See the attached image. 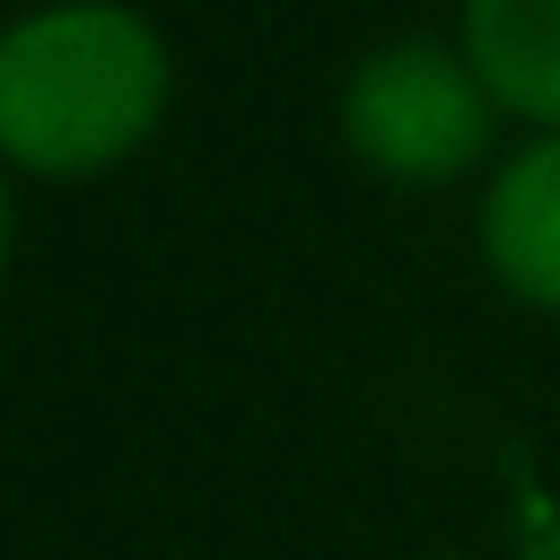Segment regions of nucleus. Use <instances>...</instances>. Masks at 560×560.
I'll return each instance as SVG.
<instances>
[{
    "instance_id": "3",
    "label": "nucleus",
    "mask_w": 560,
    "mask_h": 560,
    "mask_svg": "<svg viewBox=\"0 0 560 560\" xmlns=\"http://www.w3.org/2000/svg\"><path fill=\"white\" fill-rule=\"evenodd\" d=\"M478 264L520 314L560 322V132H527L478 190Z\"/></svg>"
},
{
    "instance_id": "1",
    "label": "nucleus",
    "mask_w": 560,
    "mask_h": 560,
    "mask_svg": "<svg viewBox=\"0 0 560 560\" xmlns=\"http://www.w3.org/2000/svg\"><path fill=\"white\" fill-rule=\"evenodd\" d=\"M174 107V50L124 0H50L0 34V165L34 182L116 174Z\"/></svg>"
},
{
    "instance_id": "4",
    "label": "nucleus",
    "mask_w": 560,
    "mask_h": 560,
    "mask_svg": "<svg viewBox=\"0 0 560 560\" xmlns=\"http://www.w3.org/2000/svg\"><path fill=\"white\" fill-rule=\"evenodd\" d=\"M454 42L503 116L560 132V0H462Z\"/></svg>"
},
{
    "instance_id": "5",
    "label": "nucleus",
    "mask_w": 560,
    "mask_h": 560,
    "mask_svg": "<svg viewBox=\"0 0 560 560\" xmlns=\"http://www.w3.org/2000/svg\"><path fill=\"white\" fill-rule=\"evenodd\" d=\"M9 256H18V190H9V165H0V280H9Z\"/></svg>"
},
{
    "instance_id": "2",
    "label": "nucleus",
    "mask_w": 560,
    "mask_h": 560,
    "mask_svg": "<svg viewBox=\"0 0 560 560\" xmlns=\"http://www.w3.org/2000/svg\"><path fill=\"white\" fill-rule=\"evenodd\" d=\"M503 107L445 34L371 42L338 83V149L387 190H445L478 174Z\"/></svg>"
}]
</instances>
